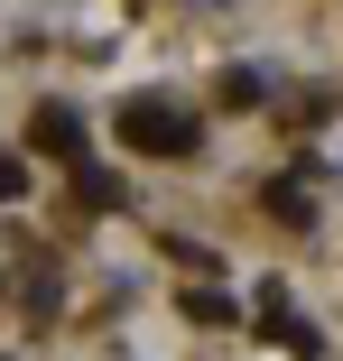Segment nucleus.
I'll list each match as a JSON object with an SVG mask.
<instances>
[{"label":"nucleus","mask_w":343,"mask_h":361,"mask_svg":"<svg viewBox=\"0 0 343 361\" xmlns=\"http://www.w3.org/2000/svg\"><path fill=\"white\" fill-rule=\"evenodd\" d=\"M269 213H279V223H297V232L315 223V204H306V185H297V176H279V185H269Z\"/></svg>","instance_id":"obj_3"},{"label":"nucleus","mask_w":343,"mask_h":361,"mask_svg":"<svg viewBox=\"0 0 343 361\" xmlns=\"http://www.w3.org/2000/svg\"><path fill=\"white\" fill-rule=\"evenodd\" d=\"M0 361H10V352H0Z\"/></svg>","instance_id":"obj_7"},{"label":"nucleus","mask_w":343,"mask_h":361,"mask_svg":"<svg viewBox=\"0 0 343 361\" xmlns=\"http://www.w3.org/2000/svg\"><path fill=\"white\" fill-rule=\"evenodd\" d=\"M28 139L56 158V167H84V121L65 111V102H37V121H28Z\"/></svg>","instance_id":"obj_2"},{"label":"nucleus","mask_w":343,"mask_h":361,"mask_svg":"<svg viewBox=\"0 0 343 361\" xmlns=\"http://www.w3.org/2000/svg\"><path fill=\"white\" fill-rule=\"evenodd\" d=\"M28 195V158H10V149H0V204H19Z\"/></svg>","instance_id":"obj_6"},{"label":"nucleus","mask_w":343,"mask_h":361,"mask_svg":"<svg viewBox=\"0 0 343 361\" xmlns=\"http://www.w3.org/2000/svg\"><path fill=\"white\" fill-rule=\"evenodd\" d=\"M75 195H84L93 213H112V204H121V176H102V167L84 158V167H75Z\"/></svg>","instance_id":"obj_4"},{"label":"nucleus","mask_w":343,"mask_h":361,"mask_svg":"<svg viewBox=\"0 0 343 361\" xmlns=\"http://www.w3.org/2000/svg\"><path fill=\"white\" fill-rule=\"evenodd\" d=\"M186 315H195V324H232V315H241V306H232V297H223V287H195V297H186Z\"/></svg>","instance_id":"obj_5"},{"label":"nucleus","mask_w":343,"mask_h":361,"mask_svg":"<svg viewBox=\"0 0 343 361\" xmlns=\"http://www.w3.org/2000/svg\"><path fill=\"white\" fill-rule=\"evenodd\" d=\"M121 149H149V158H195L204 149V121L167 93H140V102H121Z\"/></svg>","instance_id":"obj_1"}]
</instances>
